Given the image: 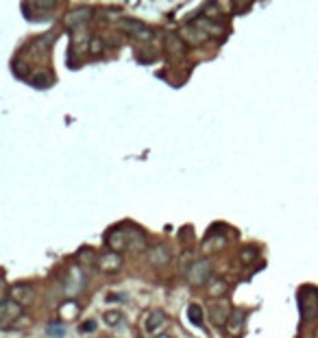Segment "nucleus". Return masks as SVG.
<instances>
[{
    "instance_id": "nucleus-1",
    "label": "nucleus",
    "mask_w": 318,
    "mask_h": 338,
    "mask_svg": "<svg viewBox=\"0 0 318 338\" xmlns=\"http://www.w3.org/2000/svg\"><path fill=\"white\" fill-rule=\"evenodd\" d=\"M188 280L194 286H203L212 280V264L210 260H199L188 269Z\"/></svg>"
},
{
    "instance_id": "nucleus-2",
    "label": "nucleus",
    "mask_w": 318,
    "mask_h": 338,
    "mask_svg": "<svg viewBox=\"0 0 318 338\" xmlns=\"http://www.w3.org/2000/svg\"><path fill=\"white\" fill-rule=\"evenodd\" d=\"M163 323H166V314H163L161 310H151L144 319V330L149 332V334H155L159 327H163Z\"/></svg>"
},
{
    "instance_id": "nucleus-3",
    "label": "nucleus",
    "mask_w": 318,
    "mask_h": 338,
    "mask_svg": "<svg viewBox=\"0 0 318 338\" xmlns=\"http://www.w3.org/2000/svg\"><path fill=\"white\" fill-rule=\"evenodd\" d=\"M170 258H172V255H170V251L163 247V244H157V247H153L149 251V262L153 266H166Z\"/></svg>"
},
{
    "instance_id": "nucleus-4",
    "label": "nucleus",
    "mask_w": 318,
    "mask_h": 338,
    "mask_svg": "<svg viewBox=\"0 0 318 338\" xmlns=\"http://www.w3.org/2000/svg\"><path fill=\"white\" fill-rule=\"evenodd\" d=\"M20 312H22V308L18 301H13V299H4L2 301V323L4 325H7L11 319H18Z\"/></svg>"
},
{
    "instance_id": "nucleus-5",
    "label": "nucleus",
    "mask_w": 318,
    "mask_h": 338,
    "mask_svg": "<svg viewBox=\"0 0 318 338\" xmlns=\"http://www.w3.org/2000/svg\"><path fill=\"white\" fill-rule=\"evenodd\" d=\"M11 297H13L15 301H18V299H22V301H31V299H33V290H31L29 286H13V290H11Z\"/></svg>"
},
{
    "instance_id": "nucleus-6",
    "label": "nucleus",
    "mask_w": 318,
    "mask_h": 338,
    "mask_svg": "<svg viewBox=\"0 0 318 338\" xmlns=\"http://www.w3.org/2000/svg\"><path fill=\"white\" fill-rule=\"evenodd\" d=\"M188 316H190V321L194 325H203V310L199 308V305H190V308H188Z\"/></svg>"
},
{
    "instance_id": "nucleus-7",
    "label": "nucleus",
    "mask_w": 318,
    "mask_h": 338,
    "mask_svg": "<svg viewBox=\"0 0 318 338\" xmlns=\"http://www.w3.org/2000/svg\"><path fill=\"white\" fill-rule=\"evenodd\" d=\"M105 323L111 327L122 323V312H120V310H109V312H105Z\"/></svg>"
},
{
    "instance_id": "nucleus-8",
    "label": "nucleus",
    "mask_w": 318,
    "mask_h": 338,
    "mask_svg": "<svg viewBox=\"0 0 318 338\" xmlns=\"http://www.w3.org/2000/svg\"><path fill=\"white\" fill-rule=\"evenodd\" d=\"M94 330H96L94 321H83V323H81V334H92Z\"/></svg>"
},
{
    "instance_id": "nucleus-9",
    "label": "nucleus",
    "mask_w": 318,
    "mask_h": 338,
    "mask_svg": "<svg viewBox=\"0 0 318 338\" xmlns=\"http://www.w3.org/2000/svg\"><path fill=\"white\" fill-rule=\"evenodd\" d=\"M48 334H51V336H63L61 325H51V327H48Z\"/></svg>"
},
{
    "instance_id": "nucleus-10",
    "label": "nucleus",
    "mask_w": 318,
    "mask_h": 338,
    "mask_svg": "<svg viewBox=\"0 0 318 338\" xmlns=\"http://www.w3.org/2000/svg\"><path fill=\"white\" fill-rule=\"evenodd\" d=\"M157 338H172V336H168V334H159Z\"/></svg>"
}]
</instances>
